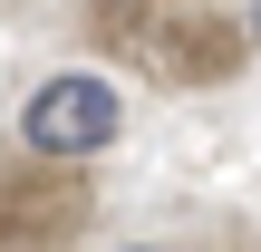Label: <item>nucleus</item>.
Wrapping results in <instances>:
<instances>
[{
	"instance_id": "obj_1",
	"label": "nucleus",
	"mask_w": 261,
	"mask_h": 252,
	"mask_svg": "<svg viewBox=\"0 0 261 252\" xmlns=\"http://www.w3.org/2000/svg\"><path fill=\"white\" fill-rule=\"evenodd\" d=\"M116 126H126V107H116V87L87 78V68L48 78V87L19 107V146H29L39 165H87V155L116 146Z\"/></svg>"
},
{
	"instance_id": "obj_2",
	"label": "nucleus",
	"mask_w": 261,
	"mask_h": 252,
	"mask_svg": "<svg viewBox=\"0 0 261 252\" xmlns=\"http://www.w3.org/2000/svg\"><path fill=\"white\" fill-rule=\"evenodd\" d=\"M87 19H97V39H107L116 58H136V68H155V78H184V58H194V39H184L155 0H87Z\"/></svg>"
},
{
	"instance_id": "obj_4",
	"label": "nucleus",
	"mask_w": 261,
	"mask_h": 252,
	"mask_svg": "<svg viewBox=\"0 0 261 252\" xmlns=\"http://www.w3.org/2000/svg\"><path fill=\"white\" fill-rule=\"evenodd\" d=\"M126 252H165V243H126Z\"/></svg>"
},
{
	"instance_id": "obj_3",
	"label": "nucleus",
	"mask_w": 261,
	"mask_h": 252,
	"mask_svg": "<svg viewBox=\"0 0 261 252\" xmlns=\"http://www.w3.org/2000/svg\"><path fill=\"white\" fill-rule=\"evenodd\" d=\"M252 39H261V0H252Z\"/></svg>"
}]
</instances>
